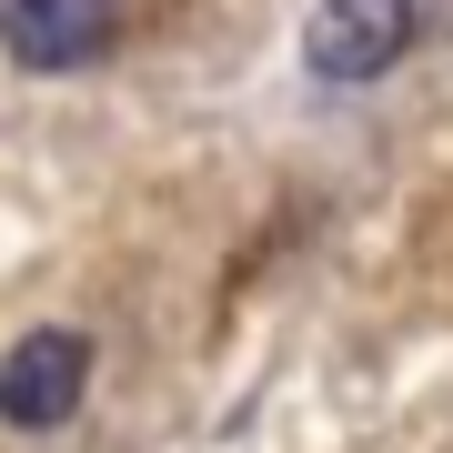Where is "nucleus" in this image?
<instances>
[{
  "instance_id": "obj_2",
  "label": "nucleus",
  "mask_w": 453,
  "mask_h": 453,
  "mask_svg": "<svg viewBox=\"0 0 453 453\" xmlns=\"http://www.w3.org/2000/svg\"><path fill=\"white\" fill-rule=\"evenodd\" d=\"M403 50H413V0H323V11H312V31H303L312 81H333V91L383 81Z\"/></svg>"
},
{
  "instance_id": "obj_3",
  "label": "nucleus",
  "mask_w": 453,
  "mask_h": 453,
  "mask_svg": "<svg viewBox=\"0 0 453 453\" xmlns=\"http://www.w3.org/2000/svg\"><path fill=\"white\" fill-rule=\"evenodd\" d=\"M0 50L20 71H91L121 50V0H0Z\"/></svg>"
},
{
  "instance_id": "obj_1",
  "label": "nucleus",
  "mask_w": 453,
  "mask_h": 453,
  "mask_svg": "<svg viewBox=\"0 0 453 453\" xmlns=\"http://www.w3.org/2000/svg\"><path fill=\"white\" fill-rule=\"evenodd\" d=\"M81 393H91V333L41 323V333H20L0 353V423L11 434H61L81 413Z\"/></svg>"
}]
</instances>
